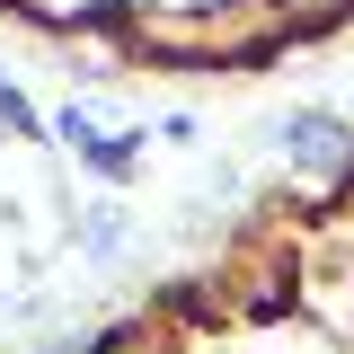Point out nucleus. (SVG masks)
<instances>
[{"label":"nucleus","mask_w":354,"mask_h":354,"mask_svg":"<svg viewBox=\"0 0 354 354\" xmlns=\"http://www.w3.org/2000/svg\"><path fill=\"white\" fill-rule=\"evenodd\" d=\"M274 142H283V160H292L310 186H346L354 177V124L337 106H292V115L274 124Z\"/></svg>","instance_id":"nucleus-1"},{"label":"nucleus","mask_w":354,"mask_h":354,"mask_svg":"<svg viewBox=\"0 0 354 354\" xmlns=\"http://www.w3.org/2000/svg\"><path fill=\"white\" fill-rule=\"evenodd\" d=\"M80 169L106 177V186H124V177L142 169V124H133V133H88V142H80Z\"/></svg>","instance_id":"nucleus-2"},{"label":"nucleus","mask_w":354,"mask_h":354,"mask_svg":"<svg viewBox=\"0 0 354 354\" xmlns=\"http://www.w3.org/2000/svg\"><path fill=\"white\" fill-rule=\"evenodd\" d=\"M80 248H88V257H115V248H124V213H115V204L80 213Z\"/></svg>","instance_id":"nucleus-3"}]
</instances>
